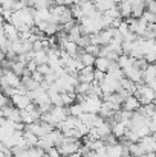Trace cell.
Instances as JSON below:
<instances>
[{
    "instance_id": "6da1fadb",
    "label": "cell",
    "mask_w": 156,
    "mask_h": 157,
    "mask_svg": "<svg viewBox=\"0 0 156 157\" xmlns=\"http://www.w3.org/2000/svg\"><path fill=\"white\" fill-rule=\"evenodd\" d=\"M58 153L61 154V157H67L70 154H75V153H80L81 150V142L77 140V139H72V137H63L60 145L57 147Z\"/></svg>"
},
{
    "instance_id": "7a4b0ae2",
    "label": "cell",
    "mask_w": 156,
    "mask_h": 157,
    "mask_svg": "<svg viewBox=\"0 0 156 157\" xmlns=\"http://www.w3.org/2000/svg\"><path fill=\"white\" fill-rule=\"evenodd\" d=\"M133 96H136L139 99L141 105L152 104L156 99V93L153 92V89L149 87L147 84H136V90H135Z\"/></svg>"
},
{
    "instance_id": "3957f363",
    "label": "cell",
    "mask_w": 156,
    "mask_h": 157,
    "mask_svg": "<svg viewBox=\"0 0 156 157\" xmlns=\"http://www.w3.org/2000/svg\"><path fill=\"white\" fill-rule=\"evenodd\" d=\"M77 98H78V104H81L84 113H94V114L100 113L101 105H103V101L100 98H89V96H77Z\"/></svg>"
},
{
    "instance_id": "277c9868",
    "label": "cell",
    "mask_w": 156,
    "mask_h": 157,
    "mask_svg": "<svg viewBox=\"0 0 156 157\" xmlns=\"http://www.w3.org/2000/svg\"><path fill=\"white\" fill-rule=\"evenodd\" d=\"M49 113H51L52 121L55 122V127H57L60 122H63V121L67 119V116H69V108L64 107V105H61V107H52V110Z\"/></svg>"
},
{
    "instance_id": "5b68a950",
    "label": "cell",
    "mask_w": 156,
    "mask_h": 157,
    "mask_svg": "<svg viewBox=\"0 0 156 157\" xmlns=\"http://www.w3.org/2000/svg\"><path fill=\"white\" fill-rule=\"evenodd\" d=\"M124 76L127 79H130L132 82H135V84H142L144 82L142 81V70L138 69L136 66H132L127 70H124Z\"/></svg>"
},
{
    "instance_id": "8992f818",
    "label": "cell",
    "mask_w": 156,
    "mask_h": 157,
    "mask_svg": "<svg viewBox=\"0 0 156 157\" xmlns=\"http://www.w3.org/2000/svg\"><path fill=\"white\" fill-rule=\"evenodd\" d=\"M94 67H83L78 73H77V78H78V82H86V84H94L95 82V78H94Z\"/></svg>"
},
{
    "instance_id": "52a82bcc",
    "label": "cell",
    "mask_w": 156,
    "mask_h": 157,
    "mask_svg": "<svg viewBox=\"0 0 156 157\" xmlns=\"http://www.w3.org/2000/svg\"><path fill=\"white\" fill-rule=\"evenodd\" d=\"M138 144L141 145L144 154H150V153H155L156 151V142H155V139L152 137V134H150V136H146V137H142V139H139Z\"/></svg>"
},
{
    "instance_id": "ba28073f",
    "label": "cell",
    "mask_w": 156,
    "mask_h": 157,
    "mask_svg": "<svg viewBox=\"0 0 156 157\" xmlns=\"http://www.w3.org/2000/svg\"><path fill=\"white\" fill-rule=\"evenodd\" d=\"M11 101H12V105H14L17 110H26L29 105L32 104V101L29 99L28 95H15Z\"/></svg>"
},
{
    "instance_id": "9c48e42d",
    "label": "cell",
    "mask_w": 156,
    "mask_h": 157,
    "mask_svg": "<svg viewBox=\"0 0 156 157\" xmlns=\"http://www.w3.org/2000/svg\"><path fill=\"white\" fill-rule=\"evenodd\" d=\"M3 79L6 81L8 87H12V89H17V87L22 84V78L17 76L12 70H5V73H3Z\"/></svg>"
},
{
    "instance_id": "30bf717a",
    "label": "cell",
    "mask_w": 156,
    "mask_h": 157,
    "mask_svg": "<svg viewBox=\"0 0 156 157\" xmlns=\"http://www.w3.org/2000/svg\"><path fill=\"white\" fill-rule=\"evenodd\" d=\"M139 107H141V102H139V99L136 98V96H133V95H130V96H127L126 98V101L122 102V108L126 110V111H138L139 110Z\"/></svg>"
},
{
    "instance_id": "8fae6325",
    "label": "cell",
    "mask_w": 156,
    "mask_h": 157,
    "mask_svg": "<svg viewBox=\"0 0 156 157\" xmlns=\"http://www.w3.org/2000/svg\"><path fill=\"white\" fill-rule=\"evenodd\" d=\"M63 137H64V136H63V133H61L60 130H52L51 133H48L46 136H43V139H45L48 144H51L52 147H58Z\"/></svg>"
},
{
    "instance_id": "7c38bea8",
    "label": "cell",
    "mask_w": 156,
    "mask_h": 157,
    "mask_svg": "<svg viewBox=\"0 0 156 157\" xmlns=\"http://www.w3.org/2000/svg\"><path fill=\"white\" fill-rule=\"evenodd\" d=\"M3 29H5V35H6V38H8L11 43L20 40L18 31H17V28H15L14 25H11V23H5V25H3Z\"/></svg>"
},
{
    "instance_id": "4fadbf2b",
    "label": "cell",
    "mask_w": 156,
    "mask_h": 157,
    "mask_svg": "<svg viewBox=\"0 0 156 157\" xmlns=\"http://www.w3.org/2000/svg\"><path fill=\"white\" fill-rule=\"evenodd\" d=\"M127 124H124V122H121V121H116V122H113L112 124V134L116 137V139H121V137H124L126 136V133H127Z\"/></svg>"
},
{
    "instance_id": "5bb4252c",
    "label": "cell",
    "mask_w": 156,
    "mask_h": 157,
    "mask_svg": "<svg viewBox=\"0 0 156 157\" xmlns=\"http://www.w3.org/2000/svg\"><path fill=\"white\" fill-rule=\"evenodd\" d=\"M142 81L146 82V84H150V82H153L156 81V64H149L147 67H146V70L142 72Z\"/></svg>"
},
{
    "instance_id": "9a60e30c",
    "label": "cell",
    "mask_w": 156,
    "mask_h": 157,
    "mask_svg": "<svg viewBox=\"0 0 156 157\" xmlns=\"http://www.w3.org/2000/svg\"><path fill=\"white\" fill-rule=\"evenodd\" d=\"M92 3L95 5L97 11H98V12H101V14L107 12L109 9H112V8H115V6H116L113 0H94Z\"/></svg>"
},
{
    "instance_id": "2e32d148",
    "label": "cell",
    "mask_w": 156,
    "mask_h": 157,
    "mask_svg": "<svg viewBox=\"0 0 156 157\" xmlns=\"http://www.w3.org/2000/svg\"><path fill=\"white\" fill-rule=\"evenodd\" d=\"M118 66L122 69V72L124 70H127L129 67H132L133 64H135V58H132V56H129V55H126V53H122V55H119V58H118Z\"/></svg>"
},
{
    "instance_id": "e0dca14e",
    "label": "cell",
    "mask_w": 156,
    "mask_h": 157,
    "mask_svg": "<svg viewBox=\"0 0 156 157\" xmlns=\"http://www.w3.org/2000/svg\"><path fill=\"white\" fill-rule=\"evenodd\" d=\"M109 66H110V61H109L107 58H103V56H97L95 64H94L95 70H100V72H104V73H107Z\"/></svg>"
},
{
    "instance_id": "ac0fdd59",
    "label": "cell",
    "mask_w": 156,
    "mask_h": 157,
    "mask_svg": "<svg viewBox=\"0 0 156 157\" xmlns=\"http://www.w3.org/2000/svg\"><path fill=\"white\" fill-rule=\"evenodd\" d=\"M23 136H25V140H26V147H28V148H35V147H37L38 137H37L34 133L25 130V131H23Z\"/></svg>"
},
{
    "instance_id": "d6986e66",
    "label": "cell",
    "mask_w": 156,
    "mask_h": 157,
    "mask_svg": "<svg viewBox=\"0 0 156 157\" xmlns=\"http://www.w3.org/2000/svg\"><path fill=\"white\" fill-rule=\"evenodd\" d=\"M118 9H119V14H121V18L122 20H127L132 17V6L129 2H124L121 5H118Z\"/></svg>"
},
{
    "instance_id": "ffe728a7",
    "label": "cell",
    "mask_w": 156,
    "mask_h": 157,
    "mask_svg": "<svg viewBox=\"0 0 156 157\" xmlns=\"http://www.w3.org/2000/svg\"><path fill=\"white\" fill-rule=\"evenodd\" d=\"M83 35V32H81V28H80V25H75L69 32H67V40L69 41H74V43H77L78 40H80V37Z\"/></svg>"
},
{
    "instance_id": "44dd1931",
    "label": "cell",
    "mask_w": 156,
    "mask_h": 157,
    "mask_svg": "<svg viewBox=\"0 0 156 157\" xmlns=\"http://www.w3.org/2000/svg\"><path fill=\"white\" fill-rule=\"evenodd\" d=\"M9 70H12L17 76H23V73L26 70V64L25 63H20V61H11Z\"/></svg>"
},
{
    "instance_id": "7402d4cb",
    "label": "cell",
    "mask_w": 156,
    "mask_h": 157,
    "mask_svg": "<svg viewBox=\"0 0 156 157\" xmlns=\"http://www.w3.org/2000/svg\"><path fill=\"white\" fill-rule=\"evenodd\" d=\"M119 84H121V89H122V90H126L129 95H133V93H135V90H136V84H135V82H132L130 79H127L126 76L119 81Z\"/></svg>"
},
{
    "instance_id": "603a6c76",
    "label": "cell",
    "mask_w": 156,
    "mask_h": 157,
    "mask_svg": "<svg viewBox=\"0 0 156 157\" xmlns=\"http://www.w3.org/2000/svg\"><path fill=\"white\" fill-rule=\"evenodd\" d=\"M32 59L37 63V66L42 64H48V51H40V52H34Z\"/></svg>"
},
{
    "instance_id": "cb8c5ba5",
    "label": "cell",
    "mask_w": 156,
    "mask_h": 157,
    "mask_svg": "<svg viewBox=\"0 0 156 157\" xmlns=\"http://www.w3.org/2000/svg\"><path fill=\"white\" fill-rule=\"evenodd\" d=\"M97 130H98V134H100V139H101V140L106 139L109 134H112V125H110L109 122H104L103 125L98 127Z\"/></svg>"
},
{
    "instance_id": "d4e9b609",
    "label": "cell",
    "mask_w": 156,
    "mask_h": 157,
    "mask_svg": "<svg viewBox=\"0 0 156 157\" xmlns=\"http://www.w3.org/2000/svg\"><path fill=\"white\" fill-rule=\"evenodd\" d=\"M129 154L132 157H141L144 156V151H142L139 144H130L129 145Z\"/></svg>"
},
{
    "instance_id": "484cf974",
    "label": "cell",
    "mask_w": 156,
    "mask_h": 157,
    "mask_svg": "<svg viewBox=\"0 0 156 157\" xmlns=\"http://www.w3.org/2000/svg\"><path fill=\"white\" fill-rule=\"evenodd\" d=\"M69 108V116H75V117H80L84 111H83V107L81 104H72L70 107H67Z\"/></svg>"
},
{
    "instance_id": "4316f807",
    "label": "cell",
    "mask_w": 156,
    "mask_h": 157,
    "mask_svg": "<svg viewBox=\"0 0 156 157\" xmlns=\"http://www.w3.org/2000/svg\"><path fill=\"white\" fill-rule=\"evenodd\" d=\"M77 44H78L80 49H86V48L90 44V35H81L80 40L77 41Z\"/></svg>"
},
{
    "instance_id": "83f0119b",
    "label": "cell",
    "mask_w": 156,
    "mask_h": 157,
    "mask_svg": "<svg viewBox=\"0 0 156 157\" xmlns=\"http://www.w3.org/2000/svg\"><path fill=\"white\" fill-rule=\"evenodd\" d=\"M9 44H11V41L6 38V35H2L0 37V51L3 53H6L9 51Z\"/></svg>"
},
{
    "instance_id": "f1b7e54d",
    "label": "cell",
    "mask_w": 156,
    "mask_h": 157,
    "mask_svg": "<svg viewBox=\"0 0 156 157\" xmlns=\"http://www.w3.org/2000/svg\"><path fill=\"white\" fill-rule=\"evenodd\" d=\"M118 31H119V34H121V35H122V38H124V37H126V35H127V34L130 32L129 23H127L126 20H122V21H121V25L118 26Z\"/></svg>"
},
{
    "instance_id": "f546056e",
    "label": "cell",
    "mask_w": 156,
    "mask_h": 157,
    "mask_svg": "<svg viewBox=\"0 0 156 157\" xmlns=\"http://www.w3.org/2000/svg\"><path fill=\"white\" fill-rule=\"evenodd\" d=\"M100 49H101V46H97V44H89L84 51H86L87 53H90V55H94V56H98Z\"/></svg>"
},
{
    "instance_id": "4dcf8cb0",
    "label": "cell",
    "mask_w": 156,
    "mask_h": 157,
    "mask_svg": "<svg viewBox=\"0 0 156 157\" xmlns=\"http://www.w3.org/2000/svg\"><path fill=\"white\" fill-rule=\"evenodd\" d=\"M142 18H144L149 25H155L156 23V15L152 14V12H149V11H146V12L142 14Z\"/></svg>"
},
{
    "instance_id": "1f68e13d",
    "label": "cell",
    "mask_w": 156,
    "mask_h": 157,
    "mask_svg": "<svg viewBox=\"0 0 156 157\" xmlns=\"http://www.w3.org/2000/svg\"><path fill=\"white\" fill-rule=\"evenodd\" d=\"M106 76H107V73H104V72H100V70H95V72H94V78H95V82H97V84L104 82Z\"/></svg>"
},
{
    "instance_id": "d6a6232c",
    "label": "cell",
    "mask_w": 156,
    "mask_h": 157,
    "mask_svg": "<svg viewBox=\"0 0 156 157\" xmlns=\"http://www.w3.org/2000/svg\"><path fill=\"white\" fill-rule=\"evenodd\" d=\"M103 140H104V145H106V147H113V145L118 144V139H116L113 134H109V136H107L106 139H103Z\"/></svg>"
},
{
    "instance_id": "836d02e7",
    "label": "cell",
    "mask_w": 156,
    "mask_h": 157,
    "mask_svg": "<svg viewBox=\"0 0 156 157\" xmlns=\"http://www.w3.org/2000/svg\"><path fill=\"white\" fill-rule=\"evenodd\" d=\"M37 70H38V72H40L43 76L49 75V73L52 72V69L49 67V66H48V64H42V66H38V67H37Z\"/></svg>"
},
{
    "instance_id": "e575fe53",
    "label": "cell",
    "mask_w": 156,
    "mask_h": 157,
    "mask_svg": "<svg viewBox=\"0 0 156 157\" xmlns=\"http://www.w3.org/2000/svg\"><path fill=\"white\" fill-rule=\"evenodd\" d=\"M146 8H147L149 12H152V14H155L156 15V0H147Z\"/></svg>"
},
{
    "instance_id": "d590c367",
    "label": "cell",
    "mask_w": 156,
    "mask_h": 157,
    "mask_svg": "<svg viewBox=\"0 0 156 157\" xmlns=\"http://www.w3.org/2000/svg\"><path fill=\"white\" fill-rule=\"evenodd\" d=\"M31 76H32V79H34V81H37V82H40V84L45 81V76H43L38 70H35L34 73H31Z\"/></svg>"
},
{
    "instance_id": "8d00e7d4",
    "label": "cell",
    "mask_w": 156,
    "mask_h": 157,
    "mask_svg": "<svg viewBox=\"0 0 156 157\" xmlns=\"http://www.w3.org/2000/svg\"><path fill=\"white\" fill-rule=\"evenodd\" d=\"M46 156L48 157H61V154L58 153L57 147H52V148H49V150L46 151Z\"/></svg>"
},
{
    "instance_id": "74e56055",
    "label": "cell",
    "mask_w": 156,
    "mask_h": 157,
    "mask_svg": "<svg viewBox=\"0 0 156 157\" xmlns=\"http://www.w3.org/2000/svg\"><path fill=\"white\" fill-rule=\"evenodd\" d=\"M37 67H38V66H37V63H35L34 59L28 61V64H26V70H29L31 73H34V72L37 70Z\"/></svg>"
},
{
    "instance_id": "f35d334b",
    "label": "cell",
    "mask_w": 156,
    "mask_h": 157,
    "mask_svg": "<svg viewBox=\"0 0 156 157\" xmlns=\"http://www.w3.org/2000/svg\"><path fill=\"white\" fill-rule=\"evenodd\" d=\"M9 101H11L9 98H6V96H5L3 93H0V108H2V107H5V105L9 104Z\"/></svg>"
},
{
    "instance_id": "ab89813d",
    "label": "cell",
    "mask_w": 156,
    "mask_h": 157,
    "mask_svg": "<svg viewBox=\"0 0 156 157\" xmlns=\"http://www.w3.org/2000/svg\"><path fill=\"white\" fill-rule=\"evenodd\" d=\"M66 2V6H72V5H75L78 0H64Z\"/></svg>"
},
{
    "instance_id": "60d3db41",
    "label": "cell",
    "mask_w": 156,
    "mask_h": 157,
    "mask_svg": "<svg viewBox=\"0 0 156 157\" xmlns=\"http://www.w3.org/2000/svg\"><path fill=\"white\" fill-rule=\"evenodd\" d=\"M5 35V29H3V25H0V37Z\"/></svg>"
},
{
    "instance_id": "b9f144b4",
    "label": "cell",
    "mask_w": 156,
    "mask_h": 157,
    "mask_svg": "<svg viewBox=\"0 0 156 157\" xmlns=\"http://www.w3.org/2000/svg\"><path fill=\"white\" fill-rule=\"evenodd\" d=\"M115 2V5L118 3V5H121V3H124V2H129V0H113Z\"/></svg>"
},
{
    "instance_id": "7bdbcfd3",
    "label": "cell",
    "mask_w": 156,
    "mask_h": 157,
    "mask_svg": "<svg viewBox=\"0 0 156 157\" xmlns=\"http://www.w3.org/2000/svg\"><path fill=\"white\" fill-rule=\"evenodd\" d=\"M67 157H81V154L80 153H75V154H70V156H67Z\"/></svg>"
},
{
    "instance_id": "ee69618b",
    "label": "cell",
    "mask_w": 156,
    "mask_h": 157,
    "mask_svg": "<svg viewBox=\"0 0 156 157\" xmlns=\"http://www.w3.org/2000/svg\"><path fill=\"white\" fill-rule=\"evenodd\" d=\"M87 2H94V0H87Z\"/></svg>"
}]
</instances>
